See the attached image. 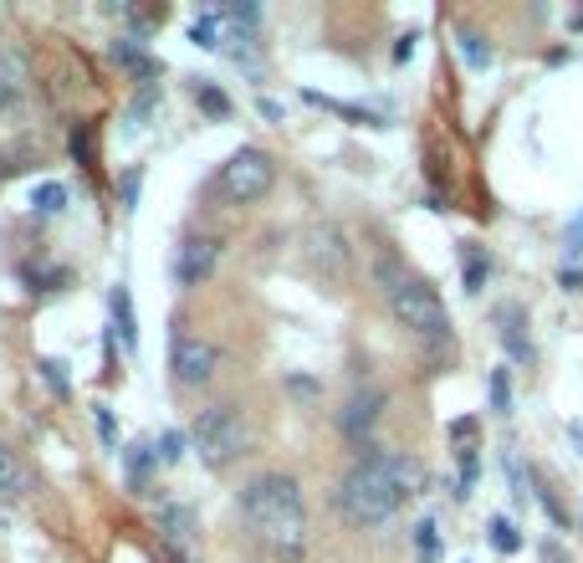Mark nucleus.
<instances>
[{
    "instance_id": "obj_33",
    "label": "nucleus",
    "mask_w": 583,
    "mask_h": 563,
    "mask_svg": "<svg viewBox=\"0 0 583 563\" xmlns=\"http://www.w3.org/2000/svg\"><path fill=\"white\" fill-rule=\"evenodd\" d=\"M139 169H128V175H123V210H133V200H139Z\"/></svg>"
},
{
    "instance_id": "obj_27",
    "label": "nucleus",
    "mask_w": 583,
    "mask_h": 563,
    "mask_svg": "<svg viewBox=\"0 0 583 563\" xmlns=\"http://www.w3.org/2000/svg\"><path fill=\"white\" fill-rule=\"evenodd\" d=\"M21 487H26V476H21L16 456H11V451H0V497H16Z\"/></svg>"
},
{
    "instance_id": "obj_26",
    "label": "nucleus",
    "mask_w": 583,
    "mask_h": 563,
    "mask_svg": "<svg viewBox=\"0 0 583 563\" xmlns=\"http://www.w3.org/2000/svg\"><path fill=\"white\" fill-rule=\"evenodd\" d=\"M185 446H190V436H185V430H164V436H159V466H174L179 456H185Z\"/></svg>"
},
{
    "instance_id": "obj_9",
    "label": "nucleus",
    "mask_w": 583,
    "mask_h": 563,
    "mask_svg": "<svg viewBox=\"0 0 583 563\" xmlns=\"http://www.w3.org/2000/svg\"><path fill=\"white\" fill-rule=\"evenodd\" d=\"M497 338L507 349V364H517V369L537 364V343L527 338V308H522V302H502V308H497Z\"/></svg>"
},
{
    "instance_id": "obj_17",
    "label": "nucleus",
    "mask_w": 583,
    "mask_h": 563,
    "mask_svg": "<svg viewBox=\"0 0 583 563\" xmlns=\"http://www.w3.org/2000/svg\"><path fill=\"white\" fill-rule=\"evenodd\" d=\"M486 543L497 553H522V528L512 523V517H491V523H486Z\"/></svg>"
},
{
    "instance_id": "obj_12",
    "label": "nucleus",
    "mask_w": 583,
    "mask_h": 563,
    "mask_svg": "<svg viewBox=\"0 0 583 563\" xmlns=\"http://www.w3.org/2000/svg\"><path fill=\"white\" fill-rule=\"evenodd\" d=\"M486 277H491V256H486V246H481V241H461V282H466V292L476 297V292L486 287Z\"/></svg>"
},
{
    "instance_id": "obj_34",
    "label": "nucleus",
    "mask_w": 583,
    "mask_h": 563,
    "mask_svg": "<svg viewBox=\"0 0 583 563\" xmlns=\"http://www.w3.org/2000/svg\"><path fill=\"white\" fill-rule=\"evenodd\" d=\"M451 441L471 446V441H476V420H456V425H451Z\"/></svg>"
},
{
    "instance_id": "obj_36",
    "label": "nucleus",
    "mask_w": 583,
    "mask_h": 563,
    "mask_svg": "<svg viewBox=\"0 0 583 563\" xmlns=\"http://www.w3.org/2000/svg\"><path fill=\"white\" fill-rule=\"evenodd\" d=\"M415 41H420L415 31H410V36H399V47H394V62H410V52H415Z\"/></svg>"
},
{
    "instance_id": "obj_4",
    "label": "nucleus",
    "mask_w": 583,
    "mask_h": 563,
    "mask_svg": "<svg viewBox=\"0 0 583 563\" xmlns=\"http://www.w3.org/2000/svg\"><path fill=\"white\" fill-rule=\"evenodd\" d=\"M190 446L200 451V461H205L210 471L241 461V456H246V446H251L246 415H241L236 405H210V410H200V415H195V425H190Z\"/></svg>"
},
{
    "instance_id": "obj_10",
    "label": "nucleus",
    "mask_w": 583,
    "mask_h": 563,
    "mask_svg": "<svg viewBox=\"0 0 583 563\" xmlns=\"http://www.w3.org/2000/svg\"><path fill=\"white\" fill-rule=\"evenodd\" d=\"M159 533L169 558H190V538H195V512L179 502H159Z\"/></svg>"
},
{
    "instance_id": "obj_11",
    "label": "nucleus",
    "mask_w": 583,
    "mask_h": 563,
    "mask_svg": "<svg viewBox=\"0 0 583 563\" xmlns=\"http://www.w3.org/2000/svg\"><path fill=\"white\" fill-rule=\"evenodd\" d=\"M108 52H113V62H118L123 72H133V77H139V88H149V82L164 72V62L144 52V41H139V36H118Z\"/></svg>"
},
{
    "instance_id": "obj_31",
    "label": "nucleus",
    "mask_w": 583,
    "mask_h": 563,
    "mask_svg": "<svg viewBox=\"0 0 583 563\" xmlns=\"http://www.w3.org/2000/svg\"><path fill=\"white\" fill-rule=\"evenodd\" d=\"M93 415H98V436H103V446L113 451V446H118V430H113V415H108V405H93Z\"/></svg>"
},
{
    "instance_id": "obj_29",
    "label": "nucleus",
    "mask_w": 583,
    "mask_h": 563,
    "mask_svg": "<svg viewBox=\"0 0 583 563\" xmlns=\"http://www.w3.org/2000/svg\"><path fill=\"white\" fill-rule=\"evenodd\" d=\"M415 553H420V563H435V558H440V533H435L430 517L415 528Z\"/></svg>"
},
{
    "instance_id": "obj_14",
    "label": "nucleus",
    "mask_w": 583,
    "mask_h": 563,
    "mask_svg": "<svg viewBox=\"0 0 583 563\" xmlns=\"http://www.w3.org/2000/svg\"><path fill=\"white\" fill-rule=\"evenodd\" d=\"M21 88H26V62L16 52H0V113L21 98Z\"/></svg>"
},
{
    "instance_id": "obj_19",
    "label": "nucleus",
    "mask_w": 583,
    "mask_h": 563,
    "mask_svg": "<svg viewBox=\"0 0 583 563\" xmlns=\"http://www.w3.org/2000/svg\"><path fill=\"white\" fill-rule=\"evenodd\" d=\"M486 400H491V415H512V379H507V364L491 369L486 379Z\"/></svg>"
},
{
    "instance_id": "obj_8",
    "label": "nucleus",
    "mask_w": 583,
    "mask_h": 563,
    "mask_svg": "<svg viewBox=\"0 0 583 563\" xmlns=\"http://www.w3.org/2000/svg\"><path fill=\"white\" fill-rule=\"evenodd\" d=\"M220 246L215 236H185L179 241V251H174V282L179 287H205L210 277H215V267H220Z\"/></svg>"
},
{
    "instance_id": "obj_24",
    "label": "nucleus",
    "mask_w": 583,
    "mask_h": 563,
    "mask_svg": "<svg viewBox=\"0 0 583 563\" xmlns=\"http://www.w3.org/2000/svg\"><path fill=\"white\" fill-rule=\"evenodd\" d=\"M26 164H41V154H31L26 144H16V149H0V180H11V175H21Z\"/></svg>"
},
{
    "instance_id": "obj_23",
    "label": "nucleus",
    "mask_w": 583,
    "mask_h": 563,
    "mask_svg": "<svg viewBox=\"0 0 583 563\" xmlns=\"http://www.w3.org/2000/svg\"><path fill=\"white\" fill-rule=\"evenodd\" d=\"M154 103H159V82H149V88H139V98L128 103V128H133V134H139V128H144V118L154 113Z\"/></svg>"
},
{
    "instance_id": "obj_35",
    "label": "nucleus",
    "mask_w": 583,
    "mask_h": 563,
    "mask_svg": "<svg viewBox=\"0 0 583 563\" xmlns=\"http://www.w3.org/2000/svg\"><path fill=\"white\" fill-rule=\"evenodd\" d=\"M558 282H563V292H583V272H578V267H563Z\"/></svg>"
},
{
    "instance_id": "obj_15",
    "label": "nucleus",
    "mask_w": 583,
    "mask_h": 563,
    "mask_svg": "<svg viewBox=\"0 0 583 563\" xmlns=\"http://www.w3.org/2000/svg\"><path fill=\"white\" fill-rule=\"evenodd\" d=\"M312 108H328V113H338V118H353V123H364V128H384V118L379 113H369V108H353V103H338V98H323V93H302Z\"/></svg>"
},
{
    "instance_id": "obj_30",
    "label": "nucleus",
    "mask_w": 583,
    "mask_h": 563,
    "mask_svg": "<svg viewBox=\"0 0 583 563\" xmlns=\"http://www.w3.org/2000/svg\"><path fill=\"white\" fill-rule=\"evenodd\" d=\"M26 282H31V292H57L67 282V272L62 267H41V272H26Z\"/></svg>"
},
{
    "instance_id": "obj_1",
    "label": "nucleus",
    "mask_w": 583,
    "mask_h": 563,
    "mask_svg": "<svg viewBox=\"0 0 583 563\" xmlns=\"http://www.w3.org/2000/svg\"><path fill=\"white\" fill-rule=\"evenodd\" d=\"M430 482V471L405 456V451H369L348 466V476L333 492V507L348 517L353 528H379L405 507L410 497H420Z\"/></svg>"
},
{
    "instance_id": "obj_6",
    "label": "nucleus",
    "mask_w": 583,
    "mask_h": 563,
    "mask_svg": "<svg viewBox=\"0 0 583 563\" xmlns=\"http://www.w3.org/2000/svg\"><path fill=\"white\" fill-rule=\"evenodd\" d=\"M215 364H220V349L210 338L174 333V343H169V374H174L179 389H205L215 379Z\"/></svg>"
},
{
    "instance_id": "obj_32",
    "label": "nucleus",
    "mask_w": 583,
    "mask_h": 563,
    "mask_svg": "<svg viewBox=\"0 0 583 563\" xmlns=\"http://www.w3.org/2000/svg\"><path fill=\"white\" fill-rule=\"evenodd\" d=\"M578 251H583V210L568 221V267L578 262Z\"/></svg>"
},
{
    "instance_id": "obj_25",
    "label": "nucleus",
    "mask_w": 583,
    "mask_h": 563,
    "mask_svg": "<svg viewBox=\"0 0 583 563\" xmlns=\"http://www.w3.org/2000/svg\"><path fill=\"white\" fill-rule=\"evenodd\" d=\"M72 159H77V164H87V169L98 164V149H93V123H77V128H72Z\"/></svg>"
},
{
    "instance_id": "obj_18",
    "label": "nucleus",
    "mask_w": 583,
    "mask_h": 563,
    "mask_svg": "<svg viewBox=\"0 0 583 563\" xmlns=\"http://www.w3.org/2000/svg\"><path fill=\"white\" fill-rule=\"evenodd\" d=\"M220 21H226L220 11H205V16L190 21V41H195L200 52H215V47H220Z\"/></svg>"
},
{
    "instance_id": "obj_39",
    "label": "nucleus",
    "mask_w": 583,
    "mask_h": 563,
    "mask_svg": "<svg viewBox=\"0 0 583 563\" xmlns=\"http://www.w3.org/2000/svg\"><path fill=\"white\" fill-rule=\"evenodd\" d=\"M573 31H583V11H578V16H573Z\"/></svg>"
},
{
    "instance_id": "obj_22",
    "label": "nucleus",
    "mask_w": 583,
    "mask_h": 563,
    "mask_svg": "<svg viewBox=\"0 0 583 563\" xmlns=\"http://www.w3.org/2000/svg\"><path fill=\"white\" fill-rule=\"evenodd\" d=\"M456 47H461V62H466L471 72H486V67H491V52H486V41H481L476 31H461Z\"/></svg>"
},
{
    "instance_id": "obj_3",
    "label": "nucleus",
    "mask_w": 583,
    "mask_h": 563,
    "mask_svg": "<svg viewBox=\"0 0 583 563\" xmlns=\"http://www.w3.org/2000/svg\"><path fill=\"white\" fill-rule=\"evenodd\" d=\"M374 282H379V292H384V302H389L394 323L405 328V333H415V338H425V343H451V313H445L440 292H435L420 272H410L399 256L384 251L379 262H374Z\"/></svg>"
},
{
    "instance_id": "obj_20",
    "label": "nucleus",
    "mask_w": 583,
    "mask_h": 563,
    "mask_svg": "<svg viewBox=\"0 0 583 563\" xmlns=\"http://www.w3.org/2000/svg\"><path fill=\"white\" fill-rule=\"evenodd\" d=\"M123 466H128V482L144 487V476L159 466V451L154 446H133V451H123Z\"/></svg>"
},
{
    "instance_id": "obj_7",
    "label": "nucleus",
    "mask_w": 583,
    "mask_h": 563,
    "mask_svg": "<svg viewBox=\"0 0 583 563\" xmlns=\"http://www.w3.org/2000/svg\"><path fill=\"white\" fill-rule=\"evenodd\" d=\"M384 405H389V395H384L379 384H369V389H358V395H353V400L343 405V415H338V430H343V441L364 446V456L374 451V446H369V436H374V425H379Z\"/></svg>"
},
{
    "instance_id": "obj_5",
    "label": "nucleus",
    "mask_w": 583,
    "mask_h": 563,
    "mask_svg": "<svg viewBox=\"0 0 583 563\" xmlns=\"http://www.w3.org/2000/svg\"><path fill=\"white\" fill-rule=\"evenodd\" d=\"M272 185H277V164H272V154L256 149V144H241L226 164L215 169V180H210V190L226 205H256Z\"/></svg>"
},
{
    "instance_id": "obj_13",
    "label": "nucleus",
    "mask_w": 583,
    "mask_h": 563,
    "mask_svg": "<svg viewBox=\"0 0 583 563\" xmlns=\"http://www.w3.org/2000/svg\"><path fill=\"white\" fill-rule=\"evenodd\" d=\"M108 308H113V328L123 333V349H139V323H133V297H128V287H123V282L113 287Z\"/></svg>"
},
{
    "instance_id": "obj_21",
    "label": "nucleus",
    "mask_w": 583,
    "mask_h": 563,
    "mask_svg": "<svg viewBox=\"0 0 583 563\" xmlns=\"http://www.w3.org/2000/svg\"><path fill=\"white\" fill-rule=\"evenodd\" d=\"M195 103H200V108H205L210 118H231V98L220 93L210 77H200V82H195Z\"/></svg>"
},
{
    "instance_id": "obj_2",
    "label": "nucleus",
    "mask_w": 583,
    "mask_h": 563,
    "mask_svg": "<svg viewBox=\"0 0 583 563\" xmlns=\"http://www.w3.org/2000/svg\"><path fill=\"white\" fill-rule=\"evenodd\" d=\"M236 512H241L246 533L277 563H302L307 558L312 533H307V502H302L297 476H287V471L246 476L241 492H236Z\"/></svg>"
},
{
    "instance_id": "obj_37",
    "label": "nucleus",
    "mask_w": 583,
    "mask_h": 563,
    "mask_svg": "<svg viewBox=\"0 0 583 563\" xmlns=\"http://www.w3.org/2000/svg\"><path fill=\"white\" fill-rule=\"evenodd\" d=\"M261 118H272V123H282V103H272V98H261Z\"/></svg>"
},
{
    "instance_id": "obj_28",
    "label": "nucleus",
    "mask_w": 583,
    "mask_h": 563,
    "mask_svg": "<svg viewBox=\"0 0 583 563\" xmlns=\"http://www.w3.org/2000/svg\"><path fill=\"white\" fill-rule=\"evenodd\" d=\"M36 374L47 379V389H52L57 400H67V395H72V384H67V374H62V364H57V359H36Z\"/></svg>"
},
{
    "instance_id": "obj_38",
    "label": "nucleus",
    "mask_w": 583,
    "mask_h": 563,
    "mask_svg": "<svg viewBox=\"0 0 583 563\" xmlns=\"http://www.w3.org/2000/svg\"><path fill=\"white\" fill-rule=\"evenodd\" d=\"M568 441H573L578 456H583V420H568Z\"/></svg>"
},
{
    "instance_id": "obj_16",
    "label": "nucleus",
    "mask_w": 583,
    "mask_h": 563,
    "mask_svg": "<svg viewBox=\"0 0 583 563\" xmlns=\"http://www.w3.org/2000/svg\"><path fill=\"white\" fill-rule=\"evenodd\" d=\"M31 210H36V215H62V210H67V185H62V180H41V185L31 190Z\"/></svg>"
}]
</instances>
